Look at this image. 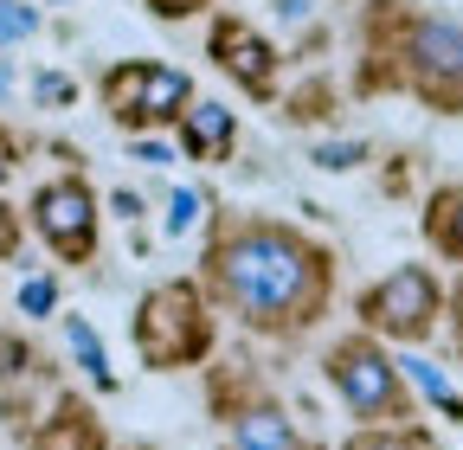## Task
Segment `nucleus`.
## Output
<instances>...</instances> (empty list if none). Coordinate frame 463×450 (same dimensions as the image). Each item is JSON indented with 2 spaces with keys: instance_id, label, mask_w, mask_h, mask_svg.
Here are the masks:
<instances>
[{
  "instance_id": "obj_15",
  "label": "nucleus",
  "mask_w": 463,
  "mask_h": 450,
  "mask_svg": "<svg viewBox=\"0 0 463 450\" xmlns=\"http://www.w3.org/2000/svg\"><path fill=\"white\" fill-rule=\"evenodd\" d=\"M316 161H322V167H335V174H341V167L367 161V148H361V142H322V148H316Z\"/></svg>"
},
{
  "instance_id": "obj_20",
  "label": "nucleus",
  "mask_w": 463,
  "mask_h": 450,
  "mask_svg": "<svg viewBox=\"0 0 463 450\" xmlns=\"http://www.w3.org/2000/svg\"><path fill=\"white\" fill-rule=\"evenodd\" d=\"M347 450H412V444H405V437H354Z\"/></svg>"
},
{
  "instance_id": "obj_10",
  "label": "nucleus",
  "mask_w": 463,
  "mask_h": 450,
  "mask_svg": "<svg viewBox=\"0 0 463 450\" xmlns=\"http://www.w3.org/2000/svg\"><path fill=\"white\" fill-rule=\"evenodd\" d=\"M232 450H303V437L277 406H258V412H245L232 425Z\"/></svg>"
},
{
  "instance_id": "obj_17",
  "label": "nucleus",
  "mask_w": 463,
  "mask_h": 450,
  "mask_svg": "<svg viewBox=\"0 0 463 450\" xmlns=\"http://www.w3.org/2000/svg\"><path fill=\"white\" fill-rule=\"evenodd\" d=\"M444 245H450V251H463V193H450V200H444Z\"/></svg>"
},
{
  "instance_id": "obj_8",
  "label": "nucleus",
  "mask_w": 463,
  "mask_h": 450,
  "mask_svg": "<svg viewBox=\"0 0 463 450\" xmlns=\"http://www.w3.org/2000/svg\"><path fill=\"white\" fill-rule=\"evenodd\" d=\"M412 65L431 84H463V26L457 20H425L412 26Z\"/></svg>"
},
{
  "instance_id": "obj_16",
  "label": "nucleus",
  "mask_w": 463,
  "mask_h": 450,
  "mask_svg": "<svg viewBox=\"0 0 463 450\" xmlns=\"http://www.w3.org/2000/svg\"><path fill=\"white\" fill-rule=\"evenodd\" d=\"M52 303H58V284H52V277H33V284L20 290V309H26V315H45Z\"/></svg>"
},
{
  "instance_id": "obj_1",
  "label": "nucleus",
  "mask_w": 463,
  "mask_h": 450,
  "mask_svg": "<svg viewBox=\"0 0 463 450\" xmlns=\"http://www.w3.org/2000/svg\"><path fill=\"white\" fill-rule=\"evenodd\" d=\"M213 277L225 303L258 328H297L328 296V264L283 225H245L213 251Z\"/></svg>"
},
{
  "instance_id": "obj_19",
  "label": "nucleus",
  "mask_w": 463,
  "mask_h": 450,
  "mask_svg": "<svg viewBox=\"0 0 463 450\" xmlns=\"http://www.w3.org/2000/svg\"><path fill=\"white\" fill-rule=\"evenodd\" d=\"M148 7L161 14V20H187V14H200L206 0H148Z\"/></svg>"
},
{
  "instance_id": "obj_13",
  "label": "nucleus",
  "mask_w": 463,
  "mask_h": 450,
  "mask_svg": "<svg viewBox=\"0 0 463 450\" xmlns=\"http://www.w3.org/2000/svg\"><path fill=\"white\" fill-rule=\"evenodd\" d=\"M194 219H200V193H194V187H181V193L167 200V232H174V239L194 232Z\"/></svg>"
},
{
  "instance_id": "obj_25",
  "label": "nucleus",
  "mask_w": 463,
  "mask_h": 450,
  "mask_svg": "<svg viewBox=\"0 0 463 450\" xmlns=\"http://www.w3.org/2000/svg\"><path fill=\"white\" fill-rule=\"evenodd\" d=\"M0 97H7V65H0Z\"/></svg>"
},
{
  "instance_id": "obj_4",
  "label": "nucleus",
  "mask_w": 463,
  "mask_h": 450,
  "mask_svg": "<svg viewBox=\"0 0 463 450\" xmlns=\"http://www.w3.org/2000/svg\"><path fill=\"white\" fill-rule=\"evenodd\" d=\"M328 380H335V392L347 399L354 418H392L399 412V367L367 342V334H354V342H341L328 354Z\"/></svg>"
},
{
  "instance_id": "obj_5",
  "label": "nucleus",
  "mask_w": 463,
  "mask_h": 450,
  "mask_svg": "<svg viewBox=\"0 0 463 450\" xmlns=\"http://www.w3.org/2000/svg\"><path fill=\"white\" fill-rule=\"evenodd\" d=\"M361 315H367L373 334L419 342V334L431 328V315H438V284H431V270H419V264L392 270L386 284H373V290L361 296Z\"/></svg>"
},
{
  "instance_id": "obj_3",
  "label": "nucleus",
  "mask_w": 463,
  "mask_h": 450,
  "mask_svg": "<svg viewBox=\"0 0 463 450\" xmlns=\"http://www.w3.org/2000/svg\"><path fill=\"white\" fill-rule=\"evenodd\" d=\"M103 103L116 109V123H161V117H181V109L194 103V84L174 71V65H116L103 78Z\"/></svg>"
},
{
  "instance_id": "obj_14",
  "label": "nucleus",
  "mask_w": 463,
  "mask_h": 450,
  "mask_svg": "<svg viewBox=\"0 0 463 450\" xmlns=\"http://www.w3.org/2000/svg\"><path fill=\"white\" fill-rule=\"evenodd\" d=\"M33 26H39L33 7H20V0H0V39H26Z\"/></svg>"
},
{
  "instance_id": "obj_12",
  "label": "nucleus",
  "mask_w": 463,
  "mask_h": 450,
  "mask_svg": "<svg viewBox=\"0 0 463 450\" xmlns=\"http://www.w3.org/2000/svg\"><path fill=\"white\" fill-rule=\"evenodd\" d=\"M399 367L412 373V386L425 392V399H438V406H450V412H457V392H450V380H444V373H438L431 361H399Z\"/></svg>"
},
{
  "instance_id": "obj_9",
  "label": "nucleus",
  "mask_w": 463,
  "mask_h": 450,
  "mask_svg": "<svg viewBox=\"0 0 463 450\" xmlns=\"http://www.w3.org/2000/svg\"><path fill=\"white\" fill-rule=\"evenodd\" d=\"M181 129H187V155L194 161H225L232 142H239V123H232L225 103H187L181 109Z\"/></svg>"
},
{
  "instance_id": "obj_23",
  "label": "nucleus",
  "mask_w": 463,
  "mask_h": 450,
  "mask_svg": "<svg viewBox=\"0 0 463 450\" xmlns=\"http://www.w3.org/2000/svg\"><path fill=\"white\" fill-rule=\"evenodd\" d=\"M7 167H14V142H7V136H0V174H7Z\"/></svg>"
},
{
  "instance_id": "obj_2",
  "label": "nucleus",
  "mask_w": 463,
  "mask_h": 450,
  "mask_svg": "<svg viewBox=\"0 0 463 450\" xmlns=\"http://www.w3.org/2000/svg\"><path fill=\"white\" fill-rule=\"evenodd\" d=\"M136 342L155 367H181L194 354H206V315L200 296L187 284H167L155 296H142V322H136Z\"/></svg>"
},
{
  "instance_id": "obj_24",
  "label": "nucleus",
  "mask_w": 463,
  "mask_h": 450,
  "mask_svg": "<svg viewBox=\"0 0 463 450\" xmlns=\"http://www.w3.org/2000/svg\"><path fill=\"white\" fill-rule=\"evenodd\" d=\"M457 309H463V296H457ZM457 342H463V315H457Z\"/></svg>"
},
{
  "instance_id": "obj_18",
  "label": "nucleus",
  "mask_w": 463,
  "mask_h": 450,
  "mask_svg": "<svg viewBox=\"0 0 463 450\" xmlns=\"http://www.w3.org/2000/svg\"><path fill=\"white\" fill-rule=\"evenodd\" d=\"M33 90H39V103H71V78H58V71H45Z\"/></svg>"
},
{
  "instance_id": "obj_6",
  "label": "nucleus",
  "mask_w": 463,
  "mask_h": 450,
  "mask_svg": "<svg viewBox=\"0 0 463 450\" xmlns=\"http://www.w3.org/2000/svg\"><path fill=\"white\" fill-rule=\"evenodd\" d=\"M33 225H39V239L65 258V264H84L90 245H97V200L84 181H52L33 193Z\"/></svg>"
},
{
  "instance_id": "obj_7",
  "label": "nucleus",
  "mask_w": 463,
  "mask_h": 450,
  "mask_svg": "<svg viewBox=\"0 0 463 450\" xmlns=\"http://www.w3.org/2000/svg\"><path fill=\"white\" fill-rule=\"evenodd\" d=\"M213 59H219L232 78H239L245 90H270L277 59H270V45H264L258 26H245V20H219V26H213Z\"/></svg>"
},
{
  "instance_id": "obj_21",
  "label": "nucleus",
  "mask_w": 463,
  "mask_h": 450,
  "mask_svg": "<svg viewBox=\"0 0 463 450\" xmlns=\"http://www.w3.org/2000/svg\"><path fill=\"white\" fill-rule=\"evenodd\" d=\"M136 161H155V167H161V161H174V155H167L161 142H136Z\"/></svg>"
},
{
  "instance_id": "obj_22",
  "label": "nucleus",
  "mask_w": 463,
  "mask_h": 450,
  "mask_svg": "<svg viewBox=\"0 0 463 450\" xmlns=\"http://www.w3.org/2000/svg\"><path fill=\"white\" fill-rule=\"evenodd\" d=\"M277 14H283V20H303V14H309V0H277Z\"/></svg>"
},
{
  "instance_id": "obj_11",
  "label": "nucleus",
  "mask_w": 463,
  "mask_h": 450,
  "mask_svg": "<svg viewBox=\"0 0 463 450\" xmlns=\"http://www.w3.org/2000/svg\"><path fill=\"white\" fill-rule=\"evenodd\" d=\"M65 334H71V354H78V367H84L97 386H109V361H103V348H97L90 322H84V315H65Z\"/></svg>"
}]
</instances>
